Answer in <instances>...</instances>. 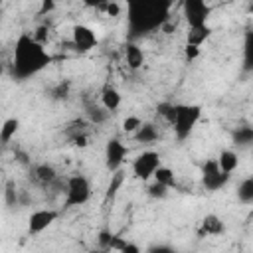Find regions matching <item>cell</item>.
<instances>
[{
	"label": "cell",
	"instance_id": "cell-21",
	"mask_svg": "<svg viewBox=\"0 0 253 253\" xmlns=\"http://www.w3.org/2000/svg\"><path fill=\"white\" fill-rule=\"evenodd\" d=\"M237 200L241 204H253V176H247L237 186Z\"/></svg>",
	"mask_w": 253,
	"mask_h": 253
},
{
	"label": "cell",
	"instance_id": "cell-11",
	"mask_svg": "<svg viewBox=\"0 0 253 253\" xmlns=\"http://www.w3.org/2000/svg\"><path fill=\"white\" fill-rule=\"evenodd\" d=\"M125 59H126V65L130 67V69H140L142 67V63H144V51H142V47L136 43V42H132V40H128L126 43H125Z\"/></svg>",
	"mask_w": 253,
	"mask_h": 253
},
{
	"label": "cell",
	"instance_id": "cell-8",
	"mask_svg": "<svg viewBox=\"0 0 253 253\" xmlns=\"http://www.w3.org/2000/svg\"><path fill=\"white\" fill-rule=\"evenodd\" d=\"M126 154H128V148H126V144L121 138H117V136L109 138L107 144H105V168L111 174L117 172V170H121Z\"/></svg>",
	"mask_w": 253,
	"mask_h": 253
},
{
	"label": "cell",
	"instance_id": "cell-36",
	"mask_svg": "<svg viewBox=\"0 0 253 253\" xmlns=\"http://www.w3.org/2000/svg\"><path fill=\"white\" fill-rule=\"evenodd\" d=\"M121 253H140V249L136 245H132V243H125V247H123Z\"/></svg>",
	"mask_w": 253,
	"mask_h": 253
},
{
	"label": "cell",
	"instance_id": "cell-7",
	"mask_svg": "<svg viewBox=\"0 0 253 253\" xmlns=\"http://www.w3.org/2000/svg\"><path fill=\"white\" fill-rule=\"evenodd\" d=\"M160 164H162V160H160V154L156 150H144L132 160V174L138 180L146 182L154 176V172L158 170Z\"/></svg>",
	"mask_w": 253,
	"mask_h": 253
},
{
	"label": "cell",
	"instance_id": "cell-33",
	"mask_svg": "<svg viewBox=\"0 0 253 253\" xmlns=\"http://www.w3.org/2000/svg\"><path fill=\"white\" fill-rule=\"evenodd\" d=\"M148 251L150 253H174V247H170V245H150Z\"/></svg>",
	"mask_w": 253,
	"mask_h": 253
},
{
	"label": "cell",
	"instance_id": "cell-26",
	"mask_svg": "<svg viewBox=\"0 0 253 253\" xmlns=\"http://www.w3.org/2000/svg\"><path fill=\"white\" fill-rule=\"evenodd\" d=\"M156 113H158L168 125H172V123H174V117H176V105L170 103V101H162V103L156 105Z\"/></svg>",
	"mask_w": 253,
	"mask_h": 253
},
{
	"label": "cell",
	"instance_id": "cell-37",
	"mask_svg": "<svg viewBox=\"0 0 253 253\" xmlns=\"http://www.w3.org/2000/svg\"><path fill=\"white\" fill-rule=\"evenodd\" d=\"M247 12H249V14H253V2L249 4V8H247Z\"/></svg>",
	"mask_w": 253,
	"mask_h": 253
},
{
	"label": "cell",
	"instance_id": "cell-31",
	"mask_svg": "<svg viewBox=\"0 0 253 253\" xmlns=\"http://www.w3.org/2000/svg\"><path fill=\"white\" fill-rule=\"evenodd\" d=\"M53 8H55V0H42V6L38 10V14L40 16H45V14L53 12Z\"/></svg>",
	"mask_w": 253,
	"mask_h": 253
},
{
	"label": "cell",
	"instance_id": "cell-19",
	"mask_svg": "<svg viewBox=\"0 0 253 253\" xmlns=\"http://www.w3.org/2000/svg\"><path fill=\"white\" fill-rule=\"evenodd\" d=\"M217 164H219V168L223 170V172H227V174H231V172H235V168L239 166V156H237V152L235 150H221L219 152V156H217Z\"/></svg>",
	"mask_w": 253,
	"mask_h": 253
},
{
	"label": "cell",
	"instance_id": "cell-17",
	"mask_svg": "<svg viewBox=\"0 0 253 253\" xmlns=\"http://www.w3.org/2000/svg\"><path fill=\"white\" fill-rule=\"evenodd\" d=\"M158 136H160V130L154 123H142L138 126V130L134 132V140L142 142V144H152L158 140Z\"/></svg>",
	"mask_w": 253,
	"mask_h": 253
},
{
	"label": "cell",
	"instance_id": "cell-15",
	"mask_svg": "<svg viewBox=\"0 0 253 253\" xmlns=\"http://www.w3.org/2000/svg\"><path fill=\"white\" fill-rule=\"evenodd\" d=\"M121 101H123V97H121V93H119L117 87H113V85H105L103 87V91H101V105L107 111L115 113L121 107Z\"/></svg>",
	"mask_w": 253,
	"mask_h": 253
},
{
	"label": "cell",
	"instance_id": "cell-34",
	"mask_svg": "<svg viewBox=\"0 0 253 253\" xmlns=\"http://www.w3.org/2000/svg\"><path fill=\"white\" fill-rule=\"evenodd\" d=\"M81 2L85 6H89V8H105L109 0H81Z\"/></svg>",
	"mask_w": 253,
	"mask_h": 253
},
{
	"label": "cell",
	"instance_id": "cell-23",
	"mask_svg": "<svg viewBox=\"0 0 253 253\" xmlns=\"http://www.w3.org/2000/svg\"><path fill=\"white\" fill-rule=\"evenodd\" d=\"M156 182H160V184H166V186H174L176 184V174H174V170L172 168H168V166H158V170L154 172V176H152Z\"/></svg>",
	"mask_w": 253,
	"mask_h": 253
},
{
	"label": "cell",
	"instance_id": "cell-4",
	"mask_svg": "<svg viewBox=\"0 0 253 253\" xmlns=\"http://www.w3.org/2000/svg\"><path fill=\"white\" fill-rule=\"evenodd\" d=\"M91 198V182L83 174H73L65 184V208H77Z\"/></svg>",
	"mask_w": 253,
	"mask_h": 253
},
{
	"label": "cell",
	"instance_id": "cell-3",
	"mask_svg": "<svg viewBox=\"0 0 253 253\" xmlns=\"http://www.w3.org/2000/svg\"><path fill=\"white\" fill-rule=\"evenodd\" d=\"M202 119V107L200 105H188V103H176V117L174 123L170 125L176 138L182 142L186 138H190V134L194 132L198 121Z\"/></svg>",
	"mask_w": 253,
	"mask_h": 253
},
{
	"label": "cell",
	"instance_id": "cell-29",
	"mask_svg": "<svg viewBox=\"0 0 253 253\" xmlns=\"http://www.w3.org/2000/svg\"><path fill=\"white\" fill-rule=\"evenodd\" d=\"M142 125V121H140V117H136V115H128L125 121H123V130L125 132H136L138 130V126Z\"/></svg>",
	"mask_w": 253,
	"mask_h": 253
},
{
	"label": "cell",
	"instance_id": "cell-14",
	"mask_svg": "<svg viewBox=\"0 0 253 253\" xmlns=\"http://www.w3.org/2000/svg\"><path fill=\"white\" fill-rule=\"evenodd\" d=\"M223 231H225V223L221 221L219 215H215V213H208V215L202 219L200 235H221Z\"/></svg>",
	"mask_w": 253,
	"mask_h": 253
},
{
	"label": "cell",
	"instance_id": "cell-25",
	"mask_svg": "<svg viewBox=\"0 0 253 253\" xmlns=\"http://www.w3.org/2000/svg\"><path fill=\"white\" fill-rule=\"evenodd\" d=\"M123 182H125V174H123L121 170L113 172V176H111V182H109V188H107V194H105V200H107V202H109V200H113V198L117 196V192L121 190Z\"/></svg>",
	"mask_w": 253,
	"mask_h": 253
},
{
	"label": "cell",
	"instance_id": "cell-1",
	"mask_svg": "<svg viewBox=\"0 0 253 253\" xmlns=\"http://www.w3.org/2000/svg\"><path fill=\"white\" fill-rule=\"evenodd\" d=\"M126 38L136 42L168 24L174 0H125Z\"/></svg>",
	"mask_w": 253,
	"mask_h": 253
},
{
	"label": "cell",
	"instance_id": "cell-28",
	"mask_svg": "<svg viewBox=\"0 0 253 253\" xmlns=\"http://www.w3.org/2000/svg\"><path fill=\"white\" fill-rule=\"evenodd\" d=\"M146 192H148V196L154 198V200H164V198H168V194H170V186L160 184V182L154 180V182L146 188Z\"/></svg>",
	"mask_w": 253,
	"mask_h": 253
},
{
	"label": "cell",
	"instance_id": "cell-13",
	"mask_svg": "<svg viewBox=\"0 0 253 253\" xmlns=\"http://www.w3.org/2000/svg\"><path fill=\"white\" fill-rule=\"evenodd\" d=\"M243 73H253V28L243 34V55H241Z\"/></svg>",
	"mask_w": 253,
	"mask_h": 253
},
{
	"label": "cell",
	"instance_id": "cell-35",
	"mask_svg": "<svg viewBox=\"0 0 253 253\" xmlns=\"http://www.w3.org/2000/svg\"><path fill=\"white\" fill-rule=\"evenodd\" d=\"M14 156H16V160H18L20 164H24V166H28V164H30V158H28V154H26V152H22V150H14Z\"/></svg>",
	"mask_w": 253,
	"mask_h": 253
},
{
	"label": "cell",
	"instance_id": "cell-6",
	"mask_svg": "<svg viewBox=\"0 0 253 253\" xmlns=\"http://www.w3.org/2000/svg\"><path fill=\"white\" fill-rule=\"evenodd\" d=\"M229 176L227 172H223L217 164V158H210L202 164V184L208 192H217L221 190L227 182H229Z\"/></svg>",
	"mask_w": 253,
	"mask_h": 253
},
{
	"label": "cell",
	"instance_id": "cell-12",
	"mask_svg": "<svg viewBox=\"0 0 253 253\" xmlns=\"http://www.w3.org/2000/svg\"><path fill=\"white\" fill-rule=\"evenodd\" d=\"M32 176H34V180L38 182V184H42V186H51L59 176H57V170L51 166V164H45V162H42V164H36L34 168H32Z\"/></svg>",
	"mask_w": 253,
	"mask_h": 253
},
{
	"label": "cell",
	"instance_id": "cell-5",
	"mask_svg": "<svg viewBox=\"0 0 253 253\" xmlns=\"http://www.w3.org/2000/svg\"><path fill=\"white\" fill-rule=\"evenodd\" d=\"M182 14L188 28H202L208 26L211 8L206 0H182Z\"/></svg>",
	"mask_w": 253,
	"mask_h": 253
},
{
	"label": "cell",
	"instance_id": "cell-20",
	"mask_svg": "<svg viewBox=\"0 0 253 253\" xmlns=\"http://www.w3.org/2000/svg\"><path fill=\"white\" fill-rule=\"evenodd\" d=\"M18 128H20V119H16V117L6 119V121L2 123V126H0V142H2V144H8V142L16 136Z\"/></svg>",
	"mask_w": 253,
	"mask_h": 253
},
{
	"label": "cell",
	"instance_id": "cell-2",
	"mask_svg": "<svg viewBox=\"0 0 253 253\" xmlns=\"http://www.w3.org/2000/svg\"><path fill=\"white\" fill-rule=\"evenodd\" d=\"M51 63V55L45 51L43 43L34 38V34H20L14 43L12 55V75L18 81L30 79L43 71Z\"/></svg>",
	"mask_w": 253,
	"mask_h": 253
},
{
	"label": "cell",
	"instance_id": "cell-24",
	"mask_svg": "<svg viewBox=\"0 0 253 253\" xmlns=\"http://www.w3.org/2000/svg\"><path fill=\"white\" fill-rule=\"evenodd\" d=\"M211 34L210 26H202V28H190L188 32V43H194V45H202L204 40H208Z\"/></svg>",
	"mask_w": 253,
	"mask_h": 253
},
{
	"label": "cell",
	"instance_id": "cell-27",
	"mask_svg": "<svg viewBox=\"0 0 253 253\" xmlns=\"http://www.w3.org/2000/svg\"><path fill=\"white\" fill-rule=\"evenodd\" d=\"M69 89H71L69 81H59V83H55V85L49 89V97H51L53 101H65V99L69 97Z\"/></svg>",
	"mask_w": 253,
	"mask_h": 253
},
{
	"label": "cell",
	"instance_id": "cell-10",
	"mask_svg": "<svg viewBox=\"0 0 253 253\" xmlns=\"http://www.w3.org/2000/svg\"><path fill=\"white\" fill-rule=\"evenodd\" d=\"M71 42H73V47L77 51H81V53L91 51L93 47H97V36L85 24H75L73 26V30H71Z\"/></svg>",
	"mask_w": 253,
	"mask_h": 253
},
{
	"label": "cell",
	"instance_id": "cell-16",
	"mask_svg": "<svg viewBox=\"0 0 253 253\" xmlns=\"http://www.w3.org/2000/svg\"><path fill=\"white\" fill-rule=\"evenodd\" d=\"M111 111H107L103 105H97V103H87L85 105V117H87V123L89 125H103L107 123Z\"/></svg>",
	"mask_w": 253,
	"mask_h": 253
},
{
	"label": "cell",
	"instance_id": "cell-22",
	"mask_svg": "<svg viewBox=\"0 0 253 253\" xmlns=\"http://www.w3.org/2000/svg\"><path fill=\"white\" fill-rule=\"evenodd\" d=\"M4 204L10 210L20 204V192L16 190V182L14 180H6V184H4Z\"/></svg>",
	"mask_w": 253,
	"mask_h": 253
},
{
	"label": "cell",
	"instance_id": "cell-18",
	"mask_svg": "<svg viewBox=\"0 0 253 253\" xmlns=\"http://www.w3.org/2000/svg\"><path fill=\"white\" fill-rule=\"evenodd\" d=\"M231 142H233L235 146H239V148L253 146V126L243 125V126L233 128V132H231Z\"/></svg>",
	"mask_w": 253,
	"mask_h": 253
},
{
	"label": "cell",
	"instance_id": "cell-30",
	"mask_svg": "<svg viewBox=\"0 0 253 253\" xmlns=\"http://www.w3.org/2000/svg\"><path fill=\"white\" fill-rule=\"evenodd\" d=\"M198 53H200V45L186 43V47H184V55H186V59H188V61H194V59L198 57Z\"/></svg>",
	"mask_w": 253,
	"mask_h": 253
},
{
	"label": "cell",
	"instance_id": "cell-32",
	"mask_svg": "<svg viewBox=\"0 0 253 253\" xmlns=\"http://www.w3.org/2000/svg\"><path fill=\"white\" fill-rule=\"evenodd\" d=\"M105 12H107L109 16H113V18H115V16H119L121 8H119V4H117L115 0H109V2H107V6H105Z\"/></svg>",
	"mask_w": 253,
	"mask_h": 253
},
{
	"label": "cell",
	"instance_id": "cell-9",
	"mask_svg": "<svg viewBox=\"0 0 253 253\" xmlns=\"http://www.w3.org/2000/svg\"><path fill=\"white\" fill-rule=\"evenodd\" d=\"M57 211L51 210V208H42V210H36L30 213L28 217V233L30 235H38L42 233L43 229H47L55 219H57Z\"/></svg>",
	"mask_w": 253,
	"mask_h": 253
}]
</instances>
